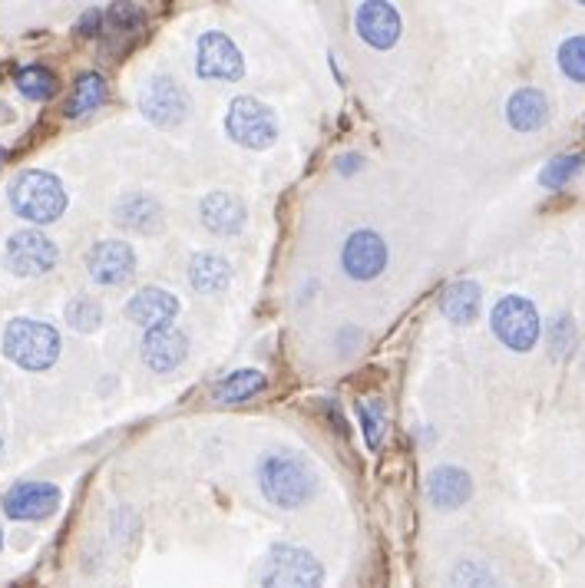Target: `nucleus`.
I'll return each mask as SVG.
<instances>
[{
    "instance_id": "obj_18",
    "label": "nucleus",
    "mask_w": 585,
    "mask_h": 588,
    "mask_svg": "<svg viewBox=\"0 0 585 588\" xmlns=\"http://www.w3.org/2000/svg\"><path fill=\"white\" fill-rule=\"evenodd\" d=\"M506 120H510V127L520 130V133H536V130H542L546 120H549V99H546V93H539V89H533V86L516 89V93L510 96V103H506Z\"/></svg>"
},
{
    "instance_id": "obj_19",
    "label": "nucleus",
    "mask_w": 585,
    "mask_h": 588,
    "mask_svg": "<svg viewBox=\"0 0 585 588\" xmlns=\"http://www.w3.org/2000/svg\"><path fill=\"white\" fill-rule=\"evenodd\" d=\"M228 281H231V265L222 255H215V252L192 255V262H189V285L199 295H218V291L228 288Z\"/></svg>"
},
{
    "instance_id": "obj_11",
    "label": "nucleus",
    "mask_w": 585,
    "mask_h": 588,
    "mask_svg": "<svg viewBox=\"0 0 585 588\" xmlns=\"http://www.w3.org/2000/svg\"><path fill=\"white\" fill-rule=\"evenodd\" d=\"M86 272L96 285H127L136 272V252L127 242H116V239H103L89 249L86 255Z\"/></svg>"
},
{
    "instance_id": "obj_36",
    "label": "nucleus",
    "mask_w": 585,
    "mask_h": 588,
    "mask_svg": "<svg viewBox=\"0 0 585 588\" xmlns=\"http://www.w3.org/2000/svg\"><path fill=\"white\" fill-rule=\"evenodd\" d=\"M0 545H4V532H0Z\"/></svg>"
},
{
    "instance_id": "obj_13",
    "label": "nucleus",
    "mask_w": 585,
    "mask_h": 588,
    "mask_svg": "<svg viewBox=\"0 0 585 588\" xmlns=\"http://www.w3.org/2000/svg\"><path fill=\"white\" fill-rule=\"evenodd\" d=\"M186 355H189V337L176 324L153 327L143 334V361L156 374H172L176 368H182Z\"/></svg>"
},
{
    "instance_id": "obj_35",
    "label": "nucleus",
    "mask_w": 585,
    "mask_h": 588,
    "mask_svg": "<svg viewBox=\"0 0 585 588\" xmlns=\"http://www.w3.org/2000/svg\"><path fill=\"white\" fill-rule=\"evenodd\" d=\"M0 163H4V146H0Z\"/></svg>"
},
{
    "instance_id": "obj_26",
    "label": "nucleus",
    "mask_w": 585,
    "mask_h": 588,
    "mask_svg": "<svg viewBox=\"0 0 585 588\" xmlns=\"http://www.w3.org/2000/svg\"><path fill=\"white\" fill-rule=\"evenodd\" d=\"M67 324L80 334H93L99 331L103 324V304L89 295H76L70 304H67Z\"/></svg>"
},
{
    "instance_id": "obj_33",
    "label": "nucleus",
    "mask_w": 585,
    "mask_h": 588,
    "mask_svg": "<svg viewBox=\"0 0 585 588\" xmlns=\"http://www.w3.org/2000/svg\"><path fill=\"white\" fill-rule=\"evenodd\" d=\"M361 166V156H344V159H337V169L347 176V169H358Z\"/></svg>"
},
{
    "instance_id": "obj_23",
    "label": "nucleus",
    "mask_w": 585,
    "mask_h": 588,
    "mask_svg": "<svg viewBox=\"0 0 585 588\" xmlns=\"http://www.w3.org/2000/svg\"><path fill=\"white\" fill-rule=\"evenodd\" d=\"M265 391V374L262 371H236L215 387V400L222 404H246Z\"/></svg>"
},
{
    "instance_id": "obj_9",
    "label": "nucleus",
    "mask_w": 585,
    "mask_h": 588,
    "mask_svg": "<svg viewBox=\"0 0 585 588\" xmlns=\"http://www.w3.org/2000/svg\"><path fill=\"white\" fill-rule=\"evenodd\" d=\"M195 70L202 80H242L246 73V60H242V50L236 47L228 34L222 31H208L199 37V47H195Z\"/></svg>"
},
{
    "instance_id": "obj_17",
    "label": "nucleus",
    "mask_w": 585,
    "mask_h": 588,
    "mask_svg": "<svg viewBox=\"0 0 585 588\" xmlns=\"http://www.w3.org/2000/svg\"><path fill=\"white\" fill-rule=\"evenodd\" d=\"M249 221V208L236 192H212L202 202V225L212 235H239Z\"/></svg>"
},
{
    "instance_id": "obj_28",
    "label": "nucleus",
    "mask_w": 585,
    "mask_h": 588,
    "mask_svg": "<svg viewBox=\"0 0 585 588\" xmlns=\"http://www.w3.org/2000/svg\"><path fill=\"white\" fill-rule=\"evenodd\" d=\"M103 24L112 31V34H136L143 24H146V11L140 4H112L106 14H103Z\"/></svg>"
},
{
    "instance_id": "obj_7",
    "label": "nucleus",
    "mask_w": 585,
    "mask_h": 588,
    "mask_svg": "<svg viewBox=\"0 0 585 588\" xmlns=\"http://www.w3.org/2000/svg\"><path fill=\"white\" fill-rule=\"evenodd\" d=\"M143 116L159 130H176L189 116V96L169 73H153L140 96Z\"/></svg>"
},
{
    "instance_id": "obj_29",
    "label": "nucleus",
    "mask_w": 585,
    "mask_h": 588,
    "mask_svg": "<svg viewBox=\"0 0 585 588\" xmlns=\"http://www.w3.org/2000/svg\"><path fill=\"white\" fill-rule=\"evenodd\" d=\"M358 417H361V427H365V436H368V446H381L384 440V430H387V413H384V400H365L358 404Z\"/></svg>"
},
{
    "instance_id": "obj_8",
    "label": "nucleus",
    "mask_w": 585,
    "mask_h": 588,
    "mask_svg": "<svg viewBox=\"0 0 585 588\" xmlns=\"http://www.w3.org/2000/svg\"><path fill=\"white\" fill-rule=\"evenodd\" d=\"M493 334L510 347V350H520V355H526V350L536 347L539 340V314L533 308V301L520 298V295H510L503 298L497 308H493Z\"/></svg>"
},
{
    "instance_id": "obj_12",
    "label": "nucleus",
    "mask_w": 585,
    "mask_h": 588,
    "mask_svg": "<svg viewBox=\"0 0 585 588\" xmlns=\"http://www.w3.org/2000/svg\"><path fill=\"white\" fill-rule=\"evenodd\" d=\"M60 487L53 483H17L4 496V513L17 523H40L60 509Z\"/></svg>"
},
{
    "instance_id": "obj_30",
    "label": "nucleus",
    "mask_w": 585,
    "mask_h": 588,
    "mask_svg": "<svg viewBox=\"0 0 585 588\" xmlns=\"http://www.w3.org/2000/svg\"><path fill=\"white\" fill-rule=\"evenodd\" d=\"M559 67L569 80L585 83V37H569L559 44Z\"/></svg>"
},
{
    "instance_id": "obj_34",
    "label": "nucleus",
    "mask_w": 585,
    "mask_h": 588,
    "mask_svg": "<svg viewBox=\"0 0 585 588\" xmlns=\"http://www.w3.org/2000/svg\"><path fill=\"white\" fill-rule=\"evenodd\" d=\"M0 456H4V436H0Z\"/></svg>"
},
{
    "instance_id": "obj_20",
    "label": "nucleus",
    "mask_w": 585,
    "mask_h": 588,
    "mask_svg": "<svg viewBox=\"0 0 585 588\" xmlns=\"http://www.w3.org/2000/svg\"><path fill=\"white\" fill-rule=\"evenodd\" d=\"M163 205L153 195H127L120 205H116V221H123L133 231H159L163 228Z\"/></svg>"
},
{
    "instance_id": "obj_27",
    "label": "nucleus",
    "mask_w": 585,
    "mask_h": 588,
    "mask_svg": "<svg viewBox=\"0 0 585 588\" xmlns=\"http://www.w3.org/2000/svg\"><path fill=\"white\" fill-rule=\"evenodd\" d=\"M582 166H585V156H578V153L556 156L552 163H546V169H542L539 182H542L546 189H562L565 182H572V179L578 176V169H582Z\"/></svg>"
},
{
    "instance_id": "obj_22",
    "label": "nucleus",
    "mask_w": 585,
    "mask_h": 588,
    "mask_svg": "<svg viewBox=\"0 0 585 588\" xmlns=\"http://www.w3.org/2000/svg\"><path fill=\"white\" fill-rule=\"evenodd\" d=\"M106 99V83L99 73H80L73 83V93L67 99V116L70 120H80V116H89L99 103Z\"/></svg>"
},
{
    "instance_id": "obj_16",
    "label": "nucleus",
    "mask_w": 585,
    "mask_h": 588,
    "mask_svg": "<svg viewBox=\"0 0 585 588\" xmlns=\"http://www.w3.org/2000/svg\"><path fill=\"white\" fill-rule=\"evenodd\" d=\"M127 314L130 321H136L140 327L153 331V327H166L176 321L179 314V298L172 291H163V288H143L130 298L127 304Z\"/></svg>"
},
{
    "instance_id": "obj_6",
    "label": "nucleus",
    "mask_w": 585,
    "mask_h": 588,
    "mask_svg": "<svg viewBox=\"0 0 585 588\" xmlns=\"http://www.w3.org/2000/svg\"><path fill=\"white\" fill-rule=\"evenodd\" d=\"M57 262H60V249L40 228H21L4 245V265L17 278H40L53 272Z\"/></svg>"
},
{
    "instance_id": "obj_5",
    "label": "nucleus",
    "mask_w": 585,
    "mask_h": 588,
    "mask_svg": "<svg viewBox=\"0 0 585 588\" xmlns=\"http://www.w3.org/2000/svg\"><path fill=\"white\" fill-rule=\"evenodd\" d=\"M225 130L228 136L236 140L246 149H268L278 140V123H275V112L255 99V96H236L228 106L225 116Z\"/></svg>"
},
{
    "instance_id": "obj_2",
    "label": "nucleus",
    "mask_w": 585,
    "mask_h": 588,
    "mask_svg": "<svg viewBox=\"0 0 585 588\" xmlns=\"http://www.w3.org/2000/svg\"><path fill=\"white\" fill-rule=\"evenodd\" d=\"M4 358L24 371H50L60 358L63 350V340H60V331L47 321H37V317H14L8 327H4Z\"/></svg>"
},
{
    "instance_id": "obj_32",
    "label": "nucleus",
    "mask_w": 585,
    "mask_h": 588,
    "mask_svg": "<svg viewBox=\"0 0 585 588\" xmlns=\"http://www.w3.org/2000/svg\"><path fill=\"white\" fill-rule=\"evenodd\" d=\"M99 27H103V11H96V8H93V11H86V14L80 17V24H76V34H83V37L89 34V37H93Z\"/></svg>"
},
{
    "instance_id": "obj_4",
    "label": "nucleus",
    "mask_w": 585,
    "mask_h": 588,
    "mask_svg": "<svg viewBox=\"0 0 585 588\" xmlns=\"http://www.w3.org/2000/svg\"><path fill=\"white\" fill-rule=\"evenodd\" d=\"M262 588H324V565L301 545L275 542L268 552Z\"/></svg>"
},
{
    "instance_id": "obj_25",
    "label": "nucleus",
    "mask_w": 585,
    "mask_h": 588,
    "mask_svg": "<svg viewBox=\"0 0 585 588\" xmlns=\"http://www.w3.org/2000/svg\"><path fill=\"white\" fill-rule=\"evenodd\" d=\"M446 588H503V585L493 575V568H487L480 562H456L450 568Z\"/></svg>"
},
{
    "instance_id": "obj_24",
    "label": "nucleus",
    "mask_w": 585,
    "mask_h": 588,
    "mask_svg": "<svg viewBox=\"0 0 585 588\" xmlns=\"http://www.w3.org/2000/svg\"><path fill=\"white\" fill-rule=\"evenodd\" d=\"M17 89L27 96V99H50L57 93V76L53 70H47L44 63H31V67H21L17 76H14Z\"/></svg>"
},
{
    "instance_id": "obj_31",
    "label": "nucleus",
    "mask_w": 585,
    "mask_h": 588,
    "mask_svg": "<svg viewBox=\"0 0 585 588\" xmlns=\"http://www.w3.org/2000/svg\"><path fill=\"white\" fill-rule=\"evenodd\" d=\"M552 350L556 355H562V350H569L572 347V340H575V331H572V317H556V331H552Z\"/></svg>"
},
{
    "instance_id": "obj_10",
    "label": "nucleus",
    "mask_w": 585,
    "mask_h": 588,
    "mask_svg": "<svg viewBox=\"0 0 585 588\" xmlns=\"http://www.w3.org/2000/svg\"><path fill=\"white\" fill-rule=\"evenodd\" d=\"M341 265H344L347 278L371 281L387 268V242L371 228L350 231L344 242V252H341Z\"/></svg>"
},
{
    "instance_id": "obj_15",
    "label": "nucleus",
    "mask_w": 585,
    "mask_h": 588,
    "mask_svg": "<svg viewBox=\"0 0 585 588\" xmlns=\"http://www.w3.org/2000/svg\"><path fill=\"white\" fill-rule=\"evenodd\" d=\"M427 496L437 509H459L474 496V480L459 466H437L427 477Z\"/></svg>"
},
{
    "instance_id": "obj_14",
    "label": "nucleus",
    "mask_w": 585,
    "mask_h": 588,
    "mask_svg": "<svg viewBox=\"0 0 585 588\" xmlns=\"http://www.w3.org/2000/svg\"><path fill=\"white\" fill-rule=\"evenodd\" d=\"M358 34L374 50H391L401 40V14L394 4H381V0H368L355 11Z\"/></svg>"
},
{
    "instance_id": "obj_1",
    "label": "nucleus",
    "mask_w": 585,
    "mask_h": 588,
    "mask_svg": "<svg viewBox=\"0 0 585 588\" xmlns=\"http://www.w3.org/2000/svg\"><path fill=\"white\" fill-rule=\"evenodd\" d=\"M259 487L265 500L278 509L305 506L318 490V473L298 453H272L259 466Z\"/></svg>"
},
{
    "instance_id": "obj_21",
    "label": "nucleus",
    "mask_w": 585,
    "mask_h": 588,
    "mask_svg": "<svg viewBox=\"0 0 585 588\" xmlns=\"http://www.w3.org/2000/svg\"><path fill=\"white\" fill-rule=\"evenodd\" d=\"M480 298L483 295L477 281H453L440 298V311L453 324H470L480 314Z\"/></svg>"
},
{
    "instance_id": "obj_3",
    "label": "nucleus",
    "mask_w": 585,
    "mask_h": 588,
    "mask_svg": "<svg viewBox=\"0 0 585 588\" xmlns=\"http://www.w3.org/2000/svg\"><path fill=\"white\" fill-rule=\"evenodd\" d=\"M11 208L31 225H50L67 212V189L53 172L27 169L11 182Z\"/></svg>"
}]
</instances>
